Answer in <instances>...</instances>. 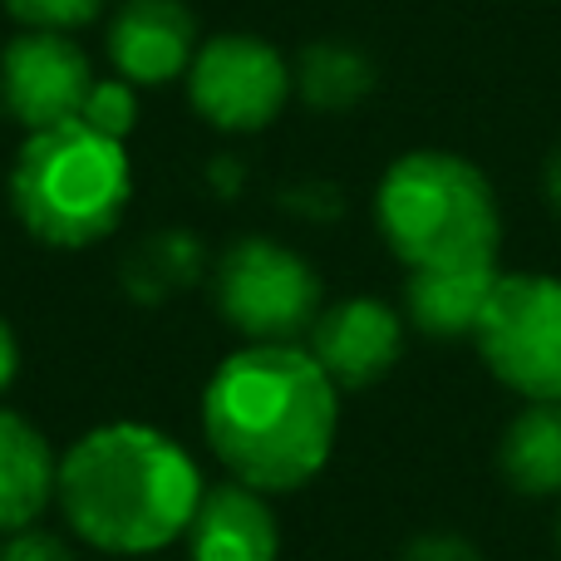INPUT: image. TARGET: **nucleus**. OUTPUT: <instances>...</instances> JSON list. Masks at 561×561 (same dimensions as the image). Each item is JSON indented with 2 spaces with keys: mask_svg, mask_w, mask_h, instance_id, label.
<instances>
[{
  "mask_svg": "<svg viewBox=\"0 0 561 561\" xmlns=\"http://www.w3.org/2000/svg\"><path fill=\"white\" fill-rule=\"evenodd\" d=\"M503 478L523 497L561 493V404H523L503 434Z\"/></svg>",
  "mask_w": 561,
  "mask_h": 561,
  "instance_id": "4468645a",
  "label": "nucleus"
},
{
  "mask_svg": "<svg viewBox=\"0 0 561 561\" xmlns=\"http://www.w3.org/2000/svg\"><path fill=\"white\" fill-rule=\"evenodd\" d=\"M0 561H75V552L59 537L25 527V533H10V542L0 547Z\"/></svg>",
  "mask_w": 561,
  "mask_h": 561,
  "instance_id": "6ab92c4d",
  "label": "nucleus"
},
{
  "mask_svg": "<svg viewBox=\"0 0 561 561\" xmlns=\"http://www.w3.org/2000/svg\"><path fill=\"white\" fill-rule=\"evenodd\" d=\"M375 222L409 272L497 262L503 213L488 173L448 148H414L385 168L375 187Z\"/></svg>",
  "mask_w": 561,
  "mask_h": 561,
  "instance_id": "7ed1b4c3",
  "label": "nucleus"
},
{
  "mask_svg": "<svg viewBox=\"0 0 561 561\" xmlns=\"http://www.w3.org/2000/svg\"><path fill=\"white\" fill-rule=\"evenodd\" d=\"M296 75L262 35H217L187 69V99L222 134H262L286 108Z\"/></svg>",
  "mask_w": 561,
  "mask_h": 561,
  "instance_id": "0eeeda50",
  "label": "nucleus"
},
{
  "mask_svg": "<svg viewBox=\"0 0 561 561\" xmlns=\"http://www.w3.org/2000/svg\"><path fill=\"white\" fill-rule=\"evenodd\" d=\"M134 197V168L118 138L69 118L25 134L10 168V207L35 242L79 252L124 222Z\"/></svg>",
  "mask_w": 561,
  "mask_h": 561,
  "instance_id": "20e7f679",
  "label": "nucleus"
},
{
  "mask_svg": "<svg viewBox=\"0 0 561 561\" xmlns=\"http://www.w3.org/2000/svg\"><path fill=\"white\" fill-rule=\"evenodd\" d=\"M94 69L89 55L59 30H25L0 49V104L25 134L79 118Z\"/></svg>",
  "mask_w": 561,
  "mask_h": 561,
  "instance_id": "6e6552de",
  "label": "nucleus"
},
{
  "mask_svg": "<svg viewBox=\"0 0 561 561\" xmlns=\"http://www.w3.org/2000/svg\"><path fill=\"white\" fill-rule=\"evenodd\" d=\"M557 552H561V513H557Z\"/></svg>",
  "mask_w": 561,
  "mask_h": 561,
  "instance_id": "4be33fe9",
  "label": "nucleus"
},
{
  "mask_svg": "<svg viewBox=\"0 0 561 561\" xmlns=\"http://www.w3.org/2000/svg\"><path fill=\"white\" fill-rule=\"evenodd\" d=\"M503 276L497 262L478 266H438V272H409L404 280V316L414 330L434 340H468L478 335L493 286Z\"/></svg>",
  "mask_w": 561,
  "mask_h": 561,
  "instance_id": "f8f14e48",
  "label": "nucleus"
},
{
  "mask_svg": "<svg viewBox=\"0 0 561 561\" xmlns=\"http://www.w3.org/2000/svg\"><path fill=\"white\" fill-rule=\"evenodd\" d=\"M310 355L335 389H369L404 355V316L375 296L335 300L310 325Z\"/></svg>",
  "mask_w": 561,
  "mask_h": 561,
  "instance_id": "1a4fd4ad",
  "label": "nucleus"
},
{
  "mask_svg": "<svg viewBox=\"0 0 561 561\" xmlns=\"http://www.w3.org/2000/svg\"><path fill=\"white\" fill-rule=\"evenodd\" d=\"M79 118H84L89 128H99V134H108V138H118V144H124V138L134 134V124H138L134 84H128V79H94V89H89Z\"/></svg>",
  "mask_w": 561,
  "mask_h": 561,
  "instance_id": "dca6fc26",
  "label": "nucleus"
},
{
  "mask_svg": "<svg viewBox=\"0 0 561 561\" xmlns=\"http://www.w3.org/2000/svg\"><path fill=\"white\" fill-rule=\"evenodd\" d=\"M104 5L108 0H5V10L25 30H59V35H69V30L99 20Z\"/></svg>",
  "mask_w": 561,
  "mask_h": 561,
  "instance_id": "f3484780",
  "label": "nucleus"
},
{
  "mask_svg": "<svg viewBox=\"0 0 561 561\" xmlns=\"http://www.w3.org/2000/svg\"><path fill=\"white\" fill-rule=\"evenodd\" d=\"M197 15L183 0H124L108 25V59L128 84H173L197 59Z\"/></svg>",
  "mask_w": 561,
  "mask_h": 561,
  "instance_id": "9d476101",
  "label": "nucleus"
},
{
  "mask_svg": "<svg viewBox=\"0 0 561 561\" xmlns=\"http://www.w3.org/2000/svg\"><path fill=\"white\" fill-rule=\"evenodd\" d=\"M473 340L497 385L527 404H561V276L503 272Z\"/></svg>",
  "mask_w": 561,
  "mask_h": 561,
  "instance_id": "39448f33",
  "label": "nucleus"
},
{
  "mask_svg": "<svg viewBox=\"0 0 561 561\" xmlns=\"http://www.w3.org/2000/svg\"><path fill=\"white\" fill-rule=\"evenodd\" d=\"M340 389L300 345H247L213 369L203 434L217 463L256 493H296L335 454Z\"/></svg>",
  "mask_w": 561,
  "mask_h": 561,
  "instance_id": "f257e3e1",
  "label": "nucleus"
},
{
  "mask_svg": "<svg viewBox=\"0 0 561 561\" xmlns=\"http://www.w3.org/2000/svg\"><path fill=\"white\" fill-rule=\"evenodd\" d=\"M187 552L193 561H276L280 527L266 493L237 483V478L207 488L187 523Z\"/></svg>",
  "mask_w": 561,
  "mask_h": 561,
  "instance_id": "9b49d317",
  "label": "nucleus"
},
{
  "mask_svg": "<svg viewBox=\"0 0 561 561\" xmlns=\"http://www.w3.org/2000/svg\"><path fill=\"white\" fill-rule=\"evenodd\" d=\"M203 473L178 438L153 424H99L59 458L55 503L89 547L114 557L163 552L187 537Z\"/></svg>",
  "mask_w": 561,
  "mask_h": 561,
  "instance_id": "f03ea898",
  "label": "nucleus"
},
{
  "mask_svg": "<svg viewBox=\"0 0 561 561\" xmlns=\"http://www.w3.org/2000/svg\"><path fill=\"white\" fill-rule=\"evenodd\" d=\"M15 369H20V345H15V330H10V325H5V316H0V394L10 389Z\"/></svg>",
  "mask_w": 561,
  "mask_h": 561,
  "instance_id": "aec40b11",
  "label": "nucleus"
},
{
  "mask_svg": "<svg viewBox=\"0 0 561 561\" xmlns=\"http://www.w3.org/2000/svg\"><path fill=\"white\" fill-rule=\"evenodd\" d=\"M399 561H483V552L458 533H424L399 552Z\"/></svg>",
  "mask_w": 561,
  "mask_h": 561,
  "instance_id": "a211bd4d",
  "label": "nucleus"
},
{
  "mask_svg": "<svg viewBox=\"0 0 561 561\" xmlns=\"http://www.w3.org/2000/svg\"><path fill=\"white\" fill-rule=\"evenodd\" d=\"M542 193H547V203H552V213L561 217V138H557L552 153H547V168H542Z\"/></svg>",
  "mask_w": 561,
  "mask_h": 561,
  "instance_id": "412c9836",
  "label": "nucleus"
},
{
  "mask_svg": "<svg viewBox=\"0 0 561 561\" xmlns=\"http://www.w3.org/2000/svg\"><path fill=\"white\" fill-rule=\"evenodd\" d=\"M59 463L45 434L15 409H0V533H25L55 503Z\"/></svg>",
  "mask_w": 561,
  "mask_h": 561,
  "instance_id": "ddd939ff",
  "label": "nucleus"
},
{
  "mask_svg": "<svg viewBox=\"0 0 561 561\" xmlns=\"http://www.w3.org/2000/svg\"><path fill=\"white\" fill-rule=\"evenodd\" d=\"M290 75H296V94L310 108H325V114L355 108L375 89V65L355 45H345V39H316V45H306Z\"/></svg>",
  "mask_w": 561,
  "mask_h": 561,
  "instance_id": "2eb2a0df",
  "label": "nucleus"
},
{
  "mask_svg": "<svg viewBox=\"0 0 561 561\" xmlns=\"http://www.w3.org/2000/svg\"><path fill=\"white\" fill-rule=\"evenodd\" d=\"M213 290L222 320L252 345H296L325 310L316 266L272 237H242L227 247Z\"/></svg>",
  "mask_w": 561,
  "mask_h": 561,
  "instance_id": "423d86ee",
  "label": "nucleus"
}]
</instances>
